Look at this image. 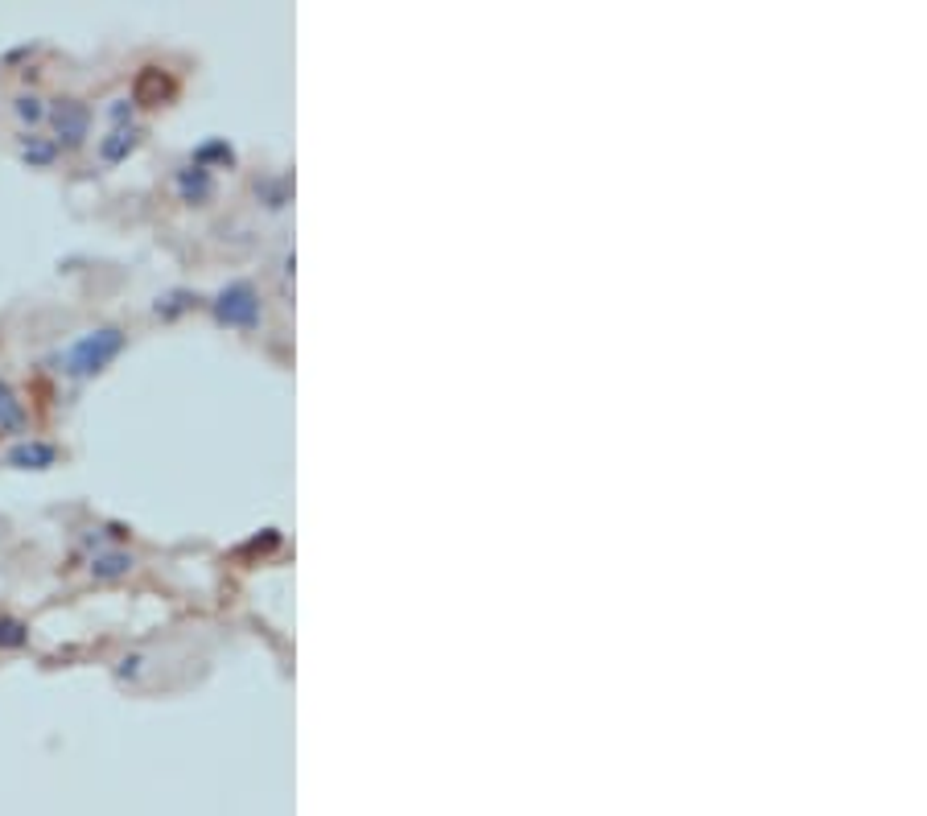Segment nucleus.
I'll list each match as a JSON object with an SVG mask.
<instances>
[{
	"instance_id": "nucleus-1",
	"label": "nucleus",
	"mask_w": 927,
	"mask_h": 816,
	"mask_svg": "<svg viewBox=\"0 0 927 816\" xmlns=\"http://www.w3.org/2000/svg\"><path fill=\"white\" fill-rule=\"evenodd\" d=\"M128 347V335L116 330V326H100L83 339H75L67 351H58V372L70 375V379H87V375H100L112 359Z\"/></svg>"
},
{
	"instance_id": "nucleus-2",
	"label": "nucleus",
	"mask_w": 927,
	"mask_h": 816,
	"mask_svg": "<svg viewBox=\"0 0 927 816\" xmlns=\"http://www.w3.org/2000/svg\"><path fill=\"white\" fill-rule=\"evenodd\" d=\"M50 140L58 145V154H75L83 149L87 136H91V124H95V112L87 107L83 100H50Z\"/></svg>"
},
{
	"instance_id": "nucleus-3",
	"label": "nucleus",
	"mask_w": 927,
	"mask_h": 816,
	"mask_svg": "<svg viewBox=\"0 0 927 816\" xmlns=\"http://www.w3.org/2000/svg\"><path fill=\"white\" fill-rule=\"evenodd\" d=\"M215 318H219L223 326H256L260 322V293H256V285H248V281H236V285H227V290L215 297Z\"/></svg>"
},
{
	"instance_id": "nucleus-4",
	"label": "nucleus",
	"mask_w": 927,
	"mask_h": 816,
	"mask_svg": "<svg viewBox=\"0 0 927 816\" xmlns=\"http://www.w3.org/2000/svg\"><path fill=\"white\" fill-rule=\"evenodd\" d=\"M140 136H145L140 124H124V128H112L108 136H100V145H95L100 166H120V161H128V157L136 154V145H140Z\"/></svg>"
},
{
	"instance_id": "nucleus-5",
	"label": "nucleus",
	"mask_w": 927,
	"mask_h": 816,
	"mask_svg": "<svg viewBox=\"0 0 927 816\" xmlns=\"http://www.w3.org/2000/svg\"><path fill=\"white\" fill-rule=\"evenodd\" d=\"M9 116L18 120L21 133H37V128L46 124V116H50V100H46L42 91H18V95L9 100Z\"/></svg>"
},
{
	"instance_id": "nucleus-6",
	"label": "nucleus",
	"mask_w": 927,
	"mask_h": 816,
	"mask_svg": "<svg viewBox=\"0 0 927 816\" xmlns=\"http://www.w3.org/2000/svg\"><path fill=\"white\" fill-rule=\"evenodd\" d=\"M18 161L30 170H50L58 161V145L42 133H18Z\"/></svg>"
},
{
	"instance_id": "nucleus-7",
	"label": "nucleus",
	"mask_w": 927,
	"mask_h": 816,
	"mask_svg": "<svg viewBox=\"0 0 927 816\" xmlns=\"http://www.w3.org/2000/svg\"><path fill=\"white\" fill-rule=\"evenodd\" d=\"M4 462H9V466H18V471H46V466L58 462V445L30 438V442L13 445V450L4 454Z\"/></svg>"
},
{
	"instance_id": "nucleus-8",
	"label": "nucleus",
	"mask_w": 927,
	"mask_h": 816,
	"mask_svg": "<svg viewBox=\"0 0 927 816\" xmlns=\"http://www.w3.org/2000/svg\"><path fill=\"white\" fill-rule=\"evenodd\" d=\"M178 190H182L185 203H206L215 194V178L203 166H185V170H178Z\"/></svg>"
},
{
	"instance_id": "nucleus-9",
	"label": "nucleus",
	"mask_w": 927,
	"mask_h": 816,
	"mask_svg": "<svg viewBox=\"0 0 927 816\" xmlns=\"http://www.w3.org/2000/svg\"><path fill=\"white\" fill-rule=\"evenodd\" d=\"M0 433H9V438L25 433V405L4 379H0Z\"/></svg>"
},
{
	"instance_id": "nucleus-10",
	"label": "nucleus",
	"mask_w": 927,
	"mask_h": 816,
	"mask_svg": "<svg viewBox=\"0 0 927 816\" xmlns=\"http://www.w3.org/2000/svg\"><path fill=\"white\" fill-rule=\"evenodd\" d=\"M91 574L100 581L128 578V574H133V557H128V553H100V557L91 562Z\"/></svg>"
},
{
	"instance_id": "nucleus-11",
	"label": "nucleus",
	"mask_w": 927,
	"mask_h": 816,
	"mask_svg": "<svg viewBox=\"0 0 927 816\" xmlns=\"http://www.w3.org/2000/svg\"><path fill=\"white\" fill-rule=\"evenodd\" d=\"M136 116V95H116V100L103 107V120L112 124V128H124V124H133Z\"/></svg>"
},
{
	"instance_id": "nucleus-12",
	"label": "nucleus",
	"mask_w": 927,
	"mask_h": 816,
	"mask_svg": "<svg viewBox=\"0 0 927 816\" xmlns=\"http://www.w3.org/2000/svg\"><path fill=\"white\" fill-rule=\"evenodd\" d=\"M211 157H215V161H227V166L236 161V154H231V145H227V140H206L203 149L194 154V166H206Z\"/></svg>"
},
{
	"instance_id": "nucleus-13",
	"label": "nucleus",
	"mask_w": 927,
	"mask_h": 816,
	"mask_svg": "<svg viewBox=\"0 0 927 816\" xmlns=\"http://www.w3.org/2000/svg\"><path fill=\"white\" fill-rule=\"evenodd\" d=\"M30 639L25 635V627H21L18 619H0V647H21Z\"/></svg>"
}]
</instances>
